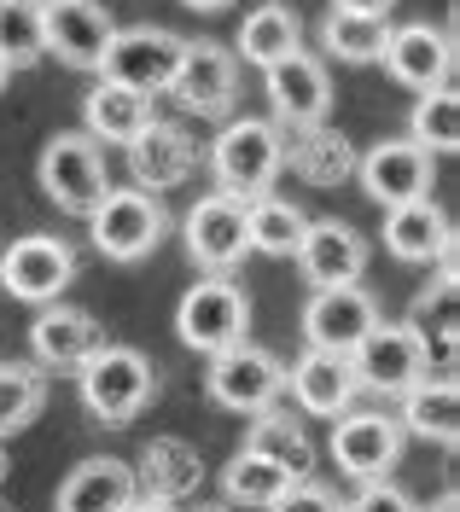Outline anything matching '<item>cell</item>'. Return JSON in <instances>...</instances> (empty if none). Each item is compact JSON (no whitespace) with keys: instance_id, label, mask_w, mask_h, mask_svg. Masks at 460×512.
Wrapping results in <instances>:
<instances>
[{"instance_id":"1","label":"cell","mask_w":460,"mask_h":512,"mask_svg":"<svg viewBox=\"0 0 460 512\" xmlns=\"http://www.w3.org/2000/svg\"><path fill=\"white\" fill-rule=\"evenodd\" d=\"M76 379H82V408H88L99 425H129V419H140L152 408V396H158V367L134 350V344H99V350L76 367Z\"/></svg>"},{"instance_id":"2","label":"cell","mask_w":460,"mask_h":512,"mask_svg":"<svg viewBox=\"0 0 460 512\" xmlns=\"http://www.w3.org/2000/svg\"><path fill=\"white\" fill-rule=\"evenodd\" d=\"M286 169V128L274 117H233L210 140V175L233 198H257L274 187V175Z\"/></svg>"},{"instance_id":"3","label":"cell","mask_w":460,"mask_h":512,"mask_svg":"<svg viewBox=\"0 0 460 512\" xmlns=\"http://www.w3.org/2000/svg\"><path fill=\"white\" fill-rule=\"evenodd\" d=\"M35 181L41 192L65 210V216H88L99 198L111 192V175H105V146L82 128H59L47 146H41V163H35Z\"/></svg>"},{"instance_id":"4","label":"cell","mask_w":460,"mask_h":512,"mask_svg":"<svg viewBox=\"0 0 460 512\" xmlns=\"http://www.w3.org/2000/svg\"><path fill=\"white\" fill-rule=\"evenodd\" d=\"M164 227H169L164 204H158V192H146V187H111L88 210V239L111 262H146L164 245Z\"/></svg>"},{"instance_id":"5","label":"cell","mask_w":460,"mask_h":512,"mask_svg":"<svg viewBox=\"0 0 460 512\" xmlns=\"http://www.w3.org/2000/svg\"><path fill=\"white\" fill-rule=\"evenodd\" d=\"M204 390H210V402L228 408V414H263V408H274V402L286 396V361L268 355L263 344H251V338H239V344L210 355Z\"/></svg>"},{"instance_id":"6","label":"cell","mask_w":460,"mask_h":512,"mask_svg":"<svg viewBox=\"0 0 460 512\" xmlns=\"http://www.w3.org/2000/svg\"><path fill=\"white\" fill-rule=\"evenodd\" d=\"M181 53H187V35L158 30V24H134V30L111 35V47L99 59V76L123 82L134 94H169V82L181 70Z\"/></svg>"},{"instance_id":"7","label":"cell","mask_w":460,"mask_h":512,"mask_svg":"<svg viewBox=\"0 0 460 512\" xmlns=\"http://www.w3.org/2000/svg\"><path fill=\"white\" fill-rule=\"evenodd\" d=\"M175 332H181L187 350H204V355L228 350V344H239V338L251 332V297L233 286L228 274H210V280H198V286L181 297Z\"/></svg>"},{"instance_id":"8","label":"cell","mask_w":460,"mask_h":512,"mask_svg":"<svg viewBox=\"0 0 460 512\" xmlns=\"http://www.w3.org/2000/svg\"><path fill=\"white\" fill-rule=\"evenodd\" d=\"M76 280V251L59 233H24L0 251V291L18 303H59L65 286Z\"/></svg>"},{"instance_id":"9","label":"cell","mask_w":460,"mask_h":512,"mask_svg":"<svg viewBox=\"0 0 460 512\" xmlns=\"http://www.w3.org/2000/svg\"><path fill=\"white\" fill-rule=\"evenodd\" d=\"M402 443H408V431L385 408H350V414L332 419V460L356 483L391 478L396 460H402Z\"/></svg>"},{"instance_id":"10","label":"cell","mask_w":460,"mask_h":512,"mask_svg":"<svg viewBox=\"0 0 460 512\" xmlns=\"http://www.w3.org/2000/svg\"><path fill=\"white\" fill-rule=\"evenodd\" d=\"M187 256H193L204 274H233L245 256H251V227H245V198L233 192H204L193 210H187Z\"/></svg>"},{"instance_id":"11","label":"cell","mask_w":460,"mask_h":512,"mask_svg":"<svg viewBox=\"0 0 460 512\" xmlns=\"http://www.w3.org/2000/svg\"><path fill=\"white\" fill-rule=\"evenodd\" d=\"M356 181L373 204H414V198H431L437 187V158H431L420 140H379V146H367L362 158H356Z\"/></svg>"},{"instance_id":"12","label":"cell","mask_w":460,"mask_h":512,"mask_svg":"<svg viewBox=\"0 0 460 512\" xmlns=\"http://www.w3.org/2000/svg\"><path fill=\"white\" fill-rule=\"evenodd\" d=\"M350 367H356V384L373 390V396H402L408 384H420L431 373L426 344H420L402 320H396V326L391 320H379L362 344L350 350Z\"/></svg>"},{"instance_id":"13","label":"cell","mask_w":460,"mask_h":512,"mask_svg":"<svg viewBox=\"0 0 460 512\" xmlns=\"http://www.w3.org/2000/svg\"><path fill=\"white\" fill-rule=\"evenodd\" d=\"M111 12L99 0H41V47L47 59L70 64V70H99L105 47H111Z\"/></svg>"},{"instance_id":"14","label":"cell","mask_w":460,"mask_h":512,"mask_svg":"<svg viewBox=\"0 0 460 512\" xmlns=\"http://www.w3.org/2000/svg\"><path fill=\"white\" fill-rule=\"evenodd\" d=\"M379 320L385 315H379V303H373V291L362 280H350V286H315V297L303 303V338L315 350L350 355Z\"/></svg>"},{"instance_id":"15","label":"cell","mask_w":460,"mask_h":512,"mask_svg":"<svg viewBox=\"0 0 460 512\" xmlns=\"http://www.w3.org/2000/svg\"><path fill=\"white\" fill-rule=\"evenodd\" d=\"M263 88H268V105H274V123L286 128H315V123H327V111H332V76H327V64L315 59V53H303L297 47L292 59H280V64H268L263 70Z\"/></svg>"},{"instance_id":"16","label":"cell","mask_w":460,"mask_h":512,"mask_svg":"<svg viewBox=\"0 0 460 512\" xmlns=\"http://www.w3.org/2000/svg\"><path fill=\"white\" fill-rule=\"evenodd\" d=\"M385 251L396 262H420L437 274H455V222L437 198H414L385 210Z\"/></svg>"},{"instance_id":"17","label":"cell","mask_w":460,"mask_h":512,"mask_svg":"<svg viewBox=\"0 0 460 512\" xmlns=\"http://www.w3.org/2000/svg\"><path fill=\"white\" fill-rule=\"evenodd\" d=\"M379 64L391 70V82L426 94V88H443L455 76V35L437 30V24H391V41Z\"/></svg>"},{"instance_id":"18","label":"cell","mask_w":460,"mask_h":512,"mask_svg":"<svg viewBox=\"0 0 460 512\" xmlns=\"http://www.w3.org/2000/svg\"><path fill=\"white\" fill-rule=\"evenodd\" d=\"M367 239L356 233L350 222H338V216H327V222H309L303 227V239H297V274L309 280V286H350V280H362L367 274Z\"/></svg>"},{"instance_id":"19","label":"cell","mask_w":460,"mask_h":512,"mask_svg":"<svg viewBox=\"0 0 460 512\" xmlns=\"http://www.w3.org/2000/svg\"><path fill=\"white\" fill-rule=\"evenodd\" d=\"M169 94L187 111H198V117H228L233 99H239V59L228 47H216V41H187Z\"/></svg>"},{"instance_id":"20","label":"cell","mask_w":460,"mask_h":512,"mask_svg":"<svg viewBox=\"0 0 460 512\" xmlns=\"http://www.w3.org/2000/svg\"><path fill=\"white\" fill-rule=\"evenodd\" d=\"M286 390H292L297 408H303V414H315V419L350 414V408H356V396H362L350 355L315 350V344H309V350H303L292 367H286Z\"/></svg>"},{"instance_id":"21","label":"cell","mask_w":460,"mask_h":512,"mask_svg":"<svg viewBox=\"0 0 460 512\" xmlns=\"http://www.w3.org/2000/svg\"><path fill=\"white\" fill-rule=\"evenodd\" d=\"M99 344H105L99 320L88 309H70V303H41V315L30 326V361L47 373H76Z\"/></svg>"},{"instance_id":"22","label":"cell","mask_w":460,"mask_h":512,"mask_svg":"<svg viewBox=\"0 0 460 512\" xmlns=\"http://www.w3.org/2000/svg\"><path fill=\"white\" fill-rule=\"evenodd\" d=\"M396 402H402L396 425H402L408 437H426V443H437V448L460 443V384H455V373H437V379L426 373L420 384H408Z\"/></svg>"},{"instance_id":"23","label":"cell","mask_w":460,"mask_h":512,"mask_svg":"<svg viewBox=\"0 0 460 512\" xmlns=\"http://www.w3.org/2000/svg\"><path fill=\"white\" fill-rule=\"evenodd\" d=\"M134 495H140V483H134L129 460L99 454V460H82V466L59 483V501H53V512H123Z\"/></svg>"},{"instance_id":"24","label":"cell","mask_w":460,"mask_h":512,"mask_svg":"<svg viewBox=\"0 0 460 512\" xmlns=\"http://www.w3.org/2000/svg\"><path fill=\"white\" fill-rule=\"evenodd\" d=\"M158 123V111H152V94H134L123 82H105L99 76L88 99H82V134H94L105 146H129L140 128Z\"/></svg>"},{"instance_id":"25","label":"cell","mask_w":460,"mask_h":512,"mask_svg":"<svg viewBox=\"0 0 460 512\" xmlns=\"http://www.w3.org/2000/svg\"><path fill=\"white\" fill-rule=\"evenodd\" d=\"M233 47H239L233 59L257 64V70L292 59L297 47H303V18H297V6H286V0H263V6H251Z\"/></svg>"},{"instance_id":"26","label":"cell","mask_w":460,"mask_h":512,"mask_svg":"<svg viewBox=\"0 0 460 512\" xmlns=\"http://www.w3.org/2000/svg\"><path fill=\"white\" fill-rule=\"evenodd\" d=\"M193 140L181 134V128H169V123H152V128H140L129 140V169H134V187H146V192H158V187H175L187 169H193Z\"/></svg>"},{"instance_id":"27","label":"cell","mask_w":460,"mask_h":512,"mask_svg":"<svg viewBox=\"0 0 460 512\" xmlns=\"http://www.w3.org/2000/svg\"><path fill=\"white\" fill-rule=\"evenodd\" d=\"M420 344H426V361H437V373H449L455 367V274H437L420 297H414V309H408V320H402Z\"/></svg>"},{"instance_id":"28","label":"cell","mask_w":460,"mask_h":512,"mask_svg":"<svg viewBox=\"0 0 460 512\" xmlns=\"http://www.w3.org/2000/svg\"><path fill=\"white\" fill-rule=\"evenodd\" d=\"M245 419H251V431H245V448H251V454L286 466L292 478H309V472H315V443H309V431H303L297 414L263 408V414H245Z\"/></svg>"},{"instance_id":"29","label":"cell","mask_w":460,"mask_h":512,"mask_svg":"<svg viewBox=\"0 0 460 512\" xmlns=\"http://www.w3.org/2000/svg\"><path fill=\"white\" fill-rule=\"evenodd\" d=\"M286 158H292V169L309 181V187H338L344 175H356V152H350V140H344L338 128H327V123L292 128Z\"/></svg>"},{"instance_id":"30","label":"cell","mask_w":460,"mask_h":512,"mask_svg":"<svg viewBox=\"0 0 460 512\" xmlns=\"http://www.w3.org/2000/svg\"><path fill=\"white\" fill-rule=\"evenodd\" d=\"M245 227H251V251L292 256L309 216L297 210L292 198H280V192H257V198H245Z\"/></svg>"},{"instance_id":"31","label":"cell","mask_w":460,"mask_h":512,"mask_svg":"<svg viewBox=\"0 0 460 512\" xmlns=\"http://www.w3.org/2000/svg\"><path fill=\"white\" fill-rule=\"evenodd\" d=\"M292 489V472L286 466H274L263 454H251V448H239L228 460V472H222V495H228V507H274L280 495Z\"/></svg>"},{"instance_id":"32","label":"cell","mask_w":460,"mask_h":512,"mask_svg":"<svg viewBox=\"0 0 460 512\" xmlns=\"http://www.w3.org/2000/svg\"><path fill=\"white\" fill-rule=\"evenodd\" d=\"M391 41V18H367V12H327L321 18V47L344 64H379Z\"/></svg>"},{"instance_id":"33","label":"cell","mask_w":460,"mask_h":512,"mask_svg":"<svg viewBox=\"0 0 460 512\" xmlns=\"http://www.w3.org/2000/svg\"><path fill=\"white\" fill-rule=\"evenodd\" d=\"M140 495H164V501H181L187 489L198 483V454L187 443H175V437H158V443L146 448V460H140Z\"/></svg>"},{"instance_id":"34","label":"cell","mask_w":460,"mask_h":512,"mask_svg":"<svg viewBox=\"0 0 460 512\" xmlns=\"http://www.w3.org/2000/svg\"><path fill=\"white\" fill-rule=\"evenodd\" d=\"M408 140H420L431 158H449V152H460V99H455V88H449V82H443V88H426V94L414 99Z\"/></svg>"},{"instance_id":"35","label":"cell","mask_w":460,"mask_h":512,"mask_svg":"<svg viewBox=\"0 0 460 512\" xmlns=\"http://www.w3.org/2000/svg\"><path fill=\"white\" fill-rule=\"evenodd\" d=\"M47 408V367L35 361H0V437L24 431Z\"/></svg>"},{"instance_id":"36","label":"cell","mask_w":460,"mask_h":512,"mask_svg":"<svg viewBox=\"0 0 460 512\" xmlns=\"http://www.w3.org/2000/svg\"><path fill=\"white\" fill-rule=\"evenodd\" d=\"M0 59L12 70H30L47 59L41 47V0H0Z\"/></svg>"},{"instance_id":"37","label":"cell","mask_w":460,"mask_h":512,"mask_svg":"<svg viewBox=\"0 0 460 512\" xmlns=\"http://www.w3.org/2000/svg\"><path fill=\"white\" fill-rule=\"evenodd\" d=\"M338 507H344V501L332 495L327 483L292 478V489H286V495H280V501H274V507H268V512H338Z\"/></svg>"},{"instance_id":"38","label":"cell","mask_w":460,"mask_h":512,"mask_svg":"<svg viewBox=\"0 0 460 512\" xmlns=\"http://www.w3.org/2000/svg\"><path fill=\"white\" fill-rule=\"evenodd\" d=\"M338 512H414V501H408L391 478H373V483H362L356 501H344Z\"/></svg>"},{"instance_id":"39","label":"cell","mask_w":460,"mask_h":512,"mask_svg":"<svg viewBox=\"0 0 460 512\" xmlns=\"http://www.w3.org/2000/svg\"><path fill=\"white\" fill-rule=\"evenodd\" d=\"M332 12H367V18H391L396 0H332Z\"/></svg>"},{"instance_id":"40","label":"cell","mask_w":460,"mask_h":512,"mask_svg":"<svg viewBox=\"0 0 460 512\" xmlns=\"http://www.w3.org/2000/svg\"><path fill=\"white\" fill-rule=\"evenodd\" d=\"M123 512H181V501H164V495H134Z\"/></svg>"},{"instance_id":"41","label":"cell","mask_w":460,"mask_h":512,"mask_svg":"<svg viewBox=\"0 0 460 512\" xmlns=\"http://www.w3.org/2000/svg\"><path fill=\"white\" fill-rule=\"evenodd\" d=\"M414 512H460V495H455V489H443L431 507H414Z\"/></svg>"},{"instance_id":"42","label":"cell","mask_w":460,"mask_h":512,"mask_svg":"<svg viewBox=\"0 0 460 512\" xmlns=\"http://www.w3.org/2000/svg\"><path fill=\"white\" fill-rule=\"evenodd\" d=\"M181 6H193V12H222L228 0H181Z\"/></svg>"},{"instance_id":"43","label":"cell","mask_w":460,"mask_h":512,"mask_svg":"<svg viewBox=\"0 0 460 512\" xmlns=\"http://www.w3.org/2000/svg\"><path fill=\"white\" fill-rule=\"evenodd\" d=\"M12 478V454H6V437H0V483Z\"/></svg>"},{"instance_id":"44","label":"cell","mask_w":460,"mask_h":512,"mask_svg":"<svg viewBox=\"0 0 460 512\" xmlns=\"http://www.w3.org/2000/svg\"><path fill=\"white\" fill-rule=\"evenodd\" d=\"M6 82H12V64L0 59V88H6Z\"/></svg>"},{"instance_id":"45","label":"cell","mask_w":460,"mask_h":512,"mask_svg":"<svg viewBox=\"0 0 460 512\" xmlns=\"http://www.w3.org/2000/svg\"><path fill=\"white\" fill-rule=\"evenodd\" d=\"M198 512H228V507H198Z\"/></svg>"},{"instance_id":"46","label":"cell","mask_w":460,"mask_h":512,"mask_svg":"<svg viewBox=\"0 0 460 512\" xmlns=\"http://www.w3.org/2000/svg\"><path fill=\"white\" fill-rule=\"evenodd\" d=\"M0 512H6V507H0Z\"/></svg>"}]
</instances>
